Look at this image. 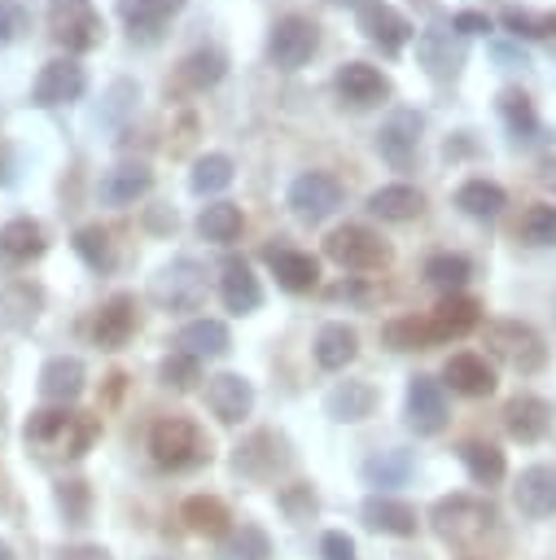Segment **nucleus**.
Returning a JSON list of instances; mask_svg holds the SVG:
<instances>
[{"instance_id": "1", "label": "nucleus", "mask_w": 556, "mask_h": 560, "mask_svg": "<svg viewBox=\"0 0 556 560\" xmlns=\"http://www.w3.org/2000/svg\"><path fill=\"white\" fill-rule=\"evenodd\" d=\"M26 446L61 459H83L92 442L101 438V420L92 411H70V407H39L26 420Z\"/></svg>"}, {"instance_id": "2", "label": "nucleus", "mask_w": 556, "mask_h": 560, "mask_svg": "<svg viewBox=\"0 0 556 560\" xmlns=\"http://www.w3.org/2000/svg\"><path fill=\"white\" fill-rule=\"evenodd\" d=\"M429 525L447 547L473 551L499 529V508L490 499H482V494H464L460 490V494H442L429 508Z\"/></svg>"}, {"instance_id": "3", "label": "nucleus", "mask_w": 556, "mask_h": 560, "mask_svg": "<svg viewBox=\"0 0 556 560\" xmlns=\"http://www.w3.org/2000/svg\"><path fill=\"white\" fill-rule=\"evenodd\" d=\"M149 455L166 472H193V468L210 464V438L188 416H162L149 429Z\"/></svg>"}, {"instance_id": "4", "label": "nucleus", "mask_w": 556, "mask_h": 560, "mask_svg": "<svg viewBox=\"0 0 556 560\" xmlns=\"http://www.w3.org/2000/svg\"><path fill=\"white\" fill-rule=\"evenodd\" d=\"M206 267L197 258H171L166 267H158V276L149 280V298L153 306L171 311V315H184V311H201L206 306Z\"/></svg>"}, {"instance_id": "5", "label": "nucleus", "mask_w": 556, "mask_h": 560, "mask_svg": "<svg viewBox=\"0 0 556 560\" xmlns=\"http://www.w3.org/2000/svg\"><path fill=\"white\" fill-rule=\"evenodd\" d=\"M482 341H486V350H490L499 363H508V368L521 372V376H534V372H543V363H547L543 337H538L530 324H521V319H490V324L482 328Z\"/></svg>"}, {"instance_id": "6", "label": "nucleus", "mask_w": 556, "mask_h": 560, "mask_svg": "<svg viewBox=\"0 0 556 560\" xmlns=\"http://www.w3.org/2000/svg\"><path fill=\"white\" fill-rule=\"evenodd\" d=\"M324 254H328L337 267H346V271H381V267H390V258H394L390 241H385L381 232L363 228V223L333 228V232L324 236Z\"/></svg>"}, {"instance_id": "7", "label": "nucleus", "mask_w": 556, "mask_h": 560, "mask_svg": "<svg viewBox=\"0 0 556 560\" xmlns=\"http://www.w3.org/2000/svg\"><path fill=\"white\" fill-rule=\"evenodd\" d=\"M293 464L289 438L280 429H254L250 438H241L232 446V472L245 481H271Z\"/></svg>"}, {"instance_id": "8", "label": "nucleus", "mask_w": 556, "mask_h": 560, "mask_svg": "<svg viewBox=\"0 0 556 560\" xmlns=\"http://www.w3.org/2000/svg\"><path fill=\"white\" fill-rule=\"evenodd\" d=\"M48 26H53V39H57L66 52H92V48H101V39H105V18H101L88 0H61V4L53 9Z\"/></svg>"}, {"instance_id": "9", "label": "nucleus", "mask_w": 556, "mask_h": 560, "mask_svg": "<svg viewBox=\"0 0 556 560\" xmlns=\"http://www.w3.org/2000/svg\"><path fill=\"white\" fill-rule=\"evenodd\" d=\"M315 48H320V26H315L311 18H302V13H285V18L271 26V35H267V57H271L280 70L306 66V61L315 57Z\"/></svg>"}, {"instance_id": "10", "label": "nucleus", "mask_w": 556, "mask_h": 560, "mask_svg": "<svg viewBox=\"0 0 556 560\" xmlns=\"http://www.w3.org/2000/svg\"><path fill=\"white\" fill-rule=\"evenodd\" d=\"M341 179L328 175V171H302L293 184H289V210L302 219V223H320L328 219L337 206H341Z\"/></svg>"}, {"instance_id": "11", "label": "nucleus", "mask_w": 556, "mask_h": 560, "mask_svg": "<svg viewBox=\"0 0 556 560\" xmlns=\"http://www.w3.org/2000/svg\"><path fill=\"white\" fill-rule=\"evenodd\" d=\"M333 92L346 109H377L390 101V79L368 61H346L333 74Z\"/></svg>"}, {"instance_id": "12", "label": "nucleus", "mask_w": 556, "mask_h": 560, "mask_svg": "<svg viewBox=\"0 0 556 560\" xmlns=\"http://www.w3.org/2000/svg\"><path fill=\"white\" fill-rule=\"evenodd\" d=\"M403 416H407V429H416L420 438H433V433H442L447 429V389H442V381L438 376H412L407 381V407H403Z\"/></svg>"}, {"instance_id": "13", "label": "nucleus", "mask_w": 556, "mask_h": 560, "mask_svg": "<svg viewBox=\"0 0 556 560\" xmlns=\"http://www.w3.org/2000/svg\"><path fill=\"white\" fill-rule=\"evenodd\" d=\"M83 88H88V70L74 57H53L39 66L31 96H35V105H70L83 96Z\"/></svg>"}, {"instance_id": "14", "label": "nucleus", "mask_w": 556, "mask_h": 560, "mask_svg": "<svg viewBox=\"0 0 556 560\" xmlns=\"http://www.w3.org/2000/svg\"><path fill=\"white\" fill-rule=\"evenodd\" d=\"M136 324H140L136 298H131V293H114V298H105V302L96 306V315H92V346H101V350H123V346L131 341Z\"/></svg>"}, {"instance_id": "15", "label": "nucleus", "mask_w": 556, "mask_h": 560, "mask_svg": "<svg viewBox=\"0 0 556 560\" xmlns=\"http://www.w3.org/2000/svg\"><path fill=\"white\" fill-rule=\"evenodd\" d=\"M425 319H429L433 346H438V341H460V337H468V332L482 324V302L468 298V293H447Z\"/></svg>"}, {"instance_id": "16", "label": "nucleus", "mask_w": 556, "mask_h": 560, "mask_svg": "<svg viewBox=\"0 0 556 560\" xmlns=\"http://www.w3.org/2000/svg\"><path fill=\"white\" fill-rule=\"evenodd\" d=\"M416 61L433 79H455L460 66H464V44H460V35H451L442 26H425L416 35Z\"/></svg>"}, {"instance_id": "17", "label": "nucleus", "mask_w": 556, "mask_h": 560, "mask_svg": "<svg viewBox=\"0 0 556 560\" xmlns=\"http://www.w3.org/2000/svg\"><path fill=\"white\" fill-rule=\"evenodd\" d=\"M416 144H420V114H416V109L390 114V122H381V131H377V153H381L394 171H407V166H412Z\"/></svg>"}, {"instance_id": "18", "label": "nucleus", "mask_w": 556, "mask_h": 560, "mask_svg": "<svg viewBox=\"0 0 556 560\" xmlns=\"http://www.w3.org/2000/svg\"><path fill=\"white\" fill-rule=\"evenodd\" d=\"M206 407L223 420V424H241L254 407V385L241 372H219L206 381Z\"/></svg>"}, {"instance_id": "19", "label": "nucleus", "mask_w": 556, "mask_h": 560, "mask_svg": "<svg viewBox=\"0 0 556 560\" xmlns=\"http://www.w3.org/2000/svg\"><path fill=\"white\" fill-rule=\"evenodd\" d=\"M503 429H508V438H517V442H525V446L543 442V438L552 433V402L538 398V394H517V398L503 407Z\"/></svg>"}, {"instance_id": "20", "label": "nucleus", "mask_w": 556, "mask_h": 560, "mask_svg": "<svg viewBox=\"0 0 556 560\" xmlns=\"http://www.w3.org/2000/svg\"><path fill=\"white\" fill-rule=\"evenodd\" d=\"M512 499H517L521 516H530V521L552 516V512H556V468H552V464H530V468H521V477H517V486H512Z\"/></svg>"}, {"instance_id": "21", "label": "nucleus", "mask_w": 556, "mask_h": 560, "mask_svg": "<svg viewBox=\"0 0 556 560\" xmlns=\"http://www.w3.org/2000/svg\"><path fill=\"white\" fill-rule=\"evenodd\" d=\"M359 31H363L381 52H403V44L416 35L412 22H407L398 9L381 4V0H372V4L359 9Z\"/></svg>"}, {"instance_id": "22", "label": "nucleus", "mask_w": 556, "mask_h": 560, "mask_svg": "<svg viewBox=\"0 0 556 560\" xmlns=\"http://www.w3.org/2000/svg\"><path fill=\"white\" fill-rule=\"evenodd\" d=\"M442 385H451V389L464 394V398H490V394H495V368L486 363V354L460 350V354L447 359Z\"/></svg>"}, {"instance_id": "23", "label": "nucleus", "mask_w": 556, "mask_h": 560, "mask_svg": "<svg viewBox=\"0 0 556 560\" xmlns=\"http://www.w3.org/2000/svg\"><path fill=\"white\" fill-rule=\"evenodd\" d=\"M219 298L232 315H250L263 306V284L254 276V267L245 258H228L223 262V276H219Z\"/></svg>"}, {"instance_id": "24", "label": "nucleus", "mask_w": 556, "mask_h": 560, "mask_svg": "<svg viewBox=\"0 0 556 560\" xmlns=\"http://www.w3.org/2000/svg\"><path fill=\"white\" fill-rule=\"evenodd\" d=\"M83 381H88V372H83V359H74V354H53L39 368V394L57 407H70L83 394Z\"/></svg>"}, {"instance_id": "25", "label": "nucleus", "mask_w": 556, "mask_h": 560, "mask_svg": "<svg viewBox=\"0 0 556 560\" xmlns=\"http://www.w3.org/2000/svg\"><path fill=\"white\" fill-rule=\"evenodd\" d=\"M359 516H363L368 529L394 534V538H412L416 525H420V521H416V508L403 503V499H394V494H368L363 508H359Z\"/></svg>"}, {"instance_id": "26", "label": "nucleus", "mask_w": 556, "mask_h": 560, "mask_svg": "<svg viewBox=\"0 0 556 560\" xmlns=\"http://www.w3.org/2000/svg\"><path fill=\"white\" fill-rule=\"evenodd\" d=\"M223 74H228V57H223L219 48H193V52L175 66V74H171L166 88H175V92H206V88H215Z\"/></svg>"}, {"instance_id": "27", "label": "nucleus", "mask_w": 556, "mask_h": 560, "mask_svg": "<svg viewBox=\"0 0 556 560\" xmlns=\"http://www.w3.org/2000/svg\"><path fill=\"white\" fill-rule=\"evenodd\" d=\"M153 188V171L144 166V162H118V166H109L105 175H101V201L105 206H131V201H140L144 192Z\"/></svg>"}, {"instance_id": "28", "label": "nucleus", "mask_w": 556, "mask_h": 560, "mask_svg": "<svg viewBox=\"0 0 556 560\" xmlns=\"http://www.w3.org/2000/svg\"><path fill=\"white\" fill-rule=\"evenodd\" d=\"M267 267L285 293H311L320 284V262L306 249H267Z\"/></svg>"}, {"instance_id": "29", "label": "nucleus", "mask_w": 556, "mask_h": 560, "mask_svg": "<svg viewBox=\"0 0 556 560\" xmlns=\"http://www.w3.org/2000/svg\"><path fill=\"white\" fill-rule=\"evenodd\" d=\"M48 249V236H44V223L39 219H9L4 228H0V258L4 262H13V267H22V262H31V258H39Z\"/></svg>"}, {"instance_id": "30", "label": "nucleus", "mask_w": 556, "mask_h": 560, "mask_svg": "<svg viewBox=\"0 0 556 560\" xmlns=\"http://www.w3.org/2000/svg\"><path fill=\"white\" fill-rule=\"evenodd\" d=\"M184 9V0H118V18L127 22L131 39H158V31Z\"/></svg>"}, {"instance_id": "31", "label": "nucleus", "mask_w": 556, "mask_h": 560, "mask_svg": "<svg viewBox=\"0 0 556 560\" xmlns=\"http://www.w3.org/2000/svg\"><path fill=\"white\" fill-rule=\"evenodd\" d=\"M175 350L193 354L197 363H201V359H223V354L232 350V337H228V328H223L219 319H188V324L175 332Z\"/></svg>"}, {"instance_id": "32", "label": "nucleus", "mask_w": 556, "mask_h": 560, "mask_svg": "<svg viewBox=\"0 0 556 560\" xmlns=\"http://www.w3.org/2000/svg\"><path fill=\"white\" fill-rule=\"evenodd\" d=\"M372 407H377V389H372L368 381H337V385L324 394V411H328V420H337V424H355V420L372 416Z\"/></svg>"}, {"instance_id": "33", "label": "nucleus", "mask_w": 556, "mask_h": 560, "mask_svg": "<svg viewBox=\"0 0 556 560\" xmlns=\"http://www.w3.org/2000/svg\"><path fill=\"white\" fill-rule=\"evenodd\" d=\"M315 363L324 368V372H341L346 363H355V354H359V332L350 328V324H341V319H333V324H324L320 332H315Z\"/></svg>"}, {"instance_id": "34", "label": "nucleus", "mask_w": 556, "mask_h": 560, "mask_svg": "<svg viewBox=\"0 0 556 560\" xmlns=\"http://www.w3.org/2000/svg\"><path fill=\"white\" fill-rule=\"evenodd\" d=\"M179 521H184L193 534H201V538H223V534L232 529V512H228V503L215 499V494H188V499L179 503Z\"/></svg>"}, {"instance_id": "35", "label": "nucleus", "mask_w": 556, "mask_h": 560, "mask_svg": "<svg viewBox=\"0 0 556 560\" xmlns=\"http://www.w3.org/2000/svg\"><path fill=\"white\" fill-rule=\"evenodd\" d=\"M368 210L377 219H385V223H407V219H416L425 210V197L412 184H385V188H377L368 197Z\"/></svg>"}, {"instance_id": "36", "label": "nucleus", "mask_w": 556, "mask_h": 560, "mask_svg": "<svg viewBox=\"0 0 556 560\" xmlns=\"http://www.w3.org/2000/svg\"><path fill=\"white\" fill-rule=\"evenodd\" d=\"M455 206L468 214V219H499L503 206H508V192L495 184V179H464L455 188Z\"/></svg>"}, {"instance_id": "37", "label": "nucleus", "mask_w": 556, "mask_h": 560, "mask_svg": "<svg viewBox=\"0 0 556 560\" xmlns=\"http://www.w3.org/2000/svg\"><path fill=\"white\" fill-rule=\"evenodd\" d=\"M460 464L468 468V477H473L477 486H499V481H503V472H508L503 451H499L495 442H477V438L460 442Z\"/></svg>"}, {"instance_id": "38", "label": "nucleus", "mask_w": 556, "mask_h": 560, "mask_svg": "<svg viewBox=\"0 0 556 560\" xmlns=\"http://www.w3.org/2000/svg\"><path fill=\"white\" fill-rule=\"evenodd\" d=\"M241 228H245V214L232 201H210L197 214V236L201 241H215V245H232L241 236Z\"/></svg>"}, {"instance_id": "39", "label": "nucleus", "mask_w": 556, "mask_h": 560, "mask_svg": "<svg viewBox=\"0 0 556 560\" xmlns=\"http://www.w3.org/2000/svg\"><path fill=\"white\" fill-rule=\"evenodd\" d=\"M412 468H416L412 451L390 446V451H377L372 459H363V481L377 486V490H390V486H403L412 477Z\"/></svg>"}, {"instance_id": "40", "label": "nucleus", "mask_w": 556, "mask_h": 560, "mask_svg": "<svg viewBox=\"0 0 556 560\" xmlns=\"http://www.w3.org/2000/svg\"><path fill=\"white\" fill-rule=\"evenodd\" d=\"M44 306V289L31 284V280H13L4 293H0V311H4V324L9 328H31L35 315Z\"/></svg>"}, {"instance_id": "41", "label": "nucleus", "mask_w": 556, "mask_h": 560, "mask_svg": "<svg viewBox=\"0 0 556 560\" xmlns=\"http://www.w3.org/2000/svg\"><path fill=\"white\" fill-rule=\"evenodd\" d=\"M219 560H271V538L258 525H236L219 542Z\"/></svg>"}, {"instance_id": "42", "label": "nucleus", "mask_w": 556, "mask_h": 560, "mask_svg": "<svg viewBox=\"0 0 556 560\" xmlns=\"http://www.w3.org/2000/svg\"><path fill=\"white\" fill-rule=\"evenodd\" d=\"M232 175H236V166H232L228 153H201V158L193 162L188 188H193L197 197H210V192H223V188L232 184Z\"/></svg>"}, {"instance_id": "43", "label": "nucleus", "mask_w": 556, "mask_h": 560, "mask_svg": "<svg viewBox=\"0 0 556 560\" xmlns=\"http://www.w3.org/2000/svg\"><path fill=\"white\" fill-rule=\"evenodd\" d=\"M70 245H74V254H79L92 271H101V276L114 271V236H109L101 223H83Z\"/></svg>"}, {"instance_id": "44", "label": "nucleus", "mask_w": 556, "mask_h": 560, "mask_svg": "<svg viewBox=\"0 0 556 560\" xmlns=\"http://www.w3.org/2000/svg\"><path fill=\"white\" fill-rule=\"evenodd\" d=\"M473 276V262L464 254H429L425 258V280L433 289H447V293H460Z\"/></svg>"}, {"instance_id": "45", "label": "nucleus", "mask_w": 556, "mask_h": 560, "mask_svg": "<svg viewBox=\"0 0 556 560\" xmlns=\"http://www.w3.org/2000/svg\"><path fill=\"white\" fill-rule=\"evenodd\" d=\"M381 337H385L390 350H429V346H433L425 315H398V319H390V324L381 328Z\"/></svg>"}, {"instance_id": "46", "label": "nucleus", "mask_w": 556, "mask_h": 560, "mask_svg": "<svg viewBox=\"0 0 556 560\" xmlns=\"http://www.w3.org/2000/svg\"><path fill=\"white\" fill-rule=\"evenodd\" d=\"M53 499H57L66 525H83V521L92 516V486H88L83 477H66V481H57Z\"/></svg>"}, {"instance_id": "47", "label": "nucleus", "mask_w": 556, "mask_h": 560, "mask_svg": "<svg viewBox=\"0 0 556 560\" xmlns=\"http://www.w3.org/2000/svg\"><path fill=\"white\" fill-rule=\"evenodd\" d=\"M158 376H162L166 389L188 394V389H197V381H201V363H197L193 354H184V350H171V354L158 363Z\"/></svg>"}, {"instance_id": "48", "label": "nucleus", "mask_w": 556, "mask_h": 560, "mask_svg": "<svg viewBox=\"0 0 556 560\" xmlns=\"http://www.w3.org/2000/svg\"><path fill=\"white\" fill-rule=\"evenodd\" d=\"M517 236L525 245H556V206H547V201L530 206L517 223Z\"/></svg>"}, {"instance_id": "49", "label": "nucleus", "mask_w": 556, "mask_h": 560, "mask_svg": "<svg viewBox=\"0 0 556 560\" xmlns=\"http://www.w3.org/2000/svg\"><path fill=\"white\" fill-rule=\"evenodd\" d=\"M276 503H280V512L289 516V521H311L315 512H320V499H315V490H311V481H293V486H285L280 494H276Z\"/></svg>"}, {"instance_id": "50", "label": "nucleus", "mask_w": 556, "mask_h": 560, "mask_svg": "<svg viewBox=\"0 0 556 560\" xmlns=\"http://www.w3.org/2000/svg\"><path fill=\"white\" fill-rule=\"evenodd\" d=\"M499 114L508 118V127H512L517 136L534 127V109H530V96H525V92H517V88H503V92H499Z\"/></svg>"}, {"instance_id": "51", "label": "nucleus", "mask_w": 556, "mask_h": 560, "mask_svg": "<svg viewBox=\"0 0 556 560\" xmlns=\"http://www.w3.org/2000/svg\"><path fill=\"white\" fill-rule=\"evenodd\" d=\"M22 26H26L22 4L18 0H0V44H13L22 35Z\"/></svg>"}, {"instance_id": "52", "label": "nucleus", "mask_w": 556, "mask_h": 560, "mask_svg": "<svg viewBox=\"0 0 556 560\" xmlns=\"http://www.w3.org/2000/svg\"><path fill=\"white\" fill-rule=\"evenodd\" d=\"M320 556H324V560H355V538L341 534V529H328V534L320 538Z\"/></svg>"}, {"instance_id": "53", "label": "nucleus", "mask_w": 556, "mask_h": 560, "mask_svg": "<svg viewBox=\"0 0 556 560\" xmlns=\"http://www.w3.org/2000/svg\"><path fill=\"white\" fill-rule=\"evenodd\" d=\"M451 26H455V35H482V31H490V18L477 9H464V13H455Z\"/></svg>"}, {"instance_id": "54", "label": "nucleus", "mask_w": 556, "mask_h": 560, "mask_svg": "<svg viewBox=\"0 0 556 560\" xmlns=\"http://www.w3.org/2000/svg\"><path fill=\"white\" fill-rule=\"evenodd\" d=\"M61 560H114V556L105 547H96V542H74V547L61 551Z\"/></svg>"}, {"instance_id": "55", "label": "nucleus", "mask_w": 556, "mask_h": 560, "mask_svg": "<svg viewBox=\"0 0 556 560\" xmlns=\"http://www.w3.org/2000/svg\"><path fill=\"white\" fill-rule=\"evenodd\" d=\"M503 22H508L517 35H521V31H525V35H534V22H530L525 13H517V9H508V13H503Z\"/></svg>"}, {"instance_id": "56", "label": "nucleus", "mask_w": 556, "mask_h": 560, "mask_svg": "<svg viewBox=\"0 0 556 560\" xmlns=\"http://www.w3.org/2000/svg\"><path fill=\"white\" fill-rule=\"evenodd\" d=\"M543 179H547V184L556 188V162H547V166H543Z\"/></svg>"}, {"instance_id": "57", "label": "nucleus", "mask_w": 556, "mask_h": 560, "mask_svg": "<svg viewBox=\"0 0 556 560\" xmlns=\"http://www.w3.org/2000/svg\"><path fill=\"white\" fill-rule=\"evenodd\" d=\"M0 560H13V551H9V547H4V542H0Z\"/></svg>"}]
</instances>
